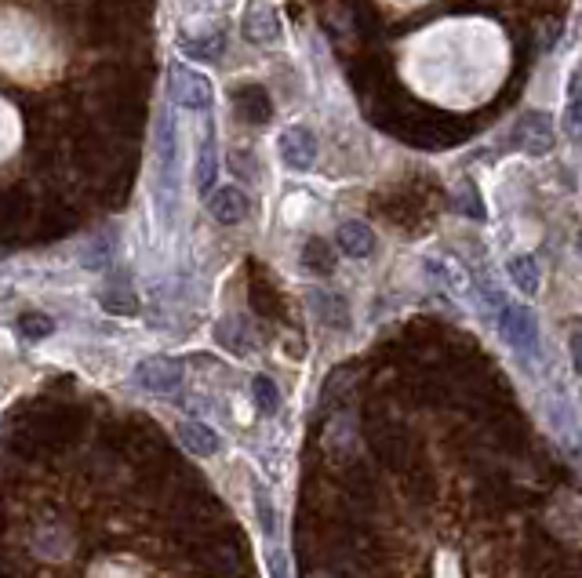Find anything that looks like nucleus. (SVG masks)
<instances>
[{
	"mask_svg": "<svg viewBox=\"0 0 582 578\" xmlns=\"http://www.w3.org/2000/svg\"><path fill=\"white\" fill-rule=\"evenodd\" d=\"M499 328H502V335H506L517 349H524V353H535V349H539V324H535L528 306H510V302H502Z\"/></svg>",
	"mask_w": 582,
	"mask_h": 578,
	"instance_id": "7ed1b4c3",
	"label": "nucleus"
},
{
	"mask_svg": "<svg viewBox=\"0 0 582 578\" xmlns=\"http://www.w3.org/2000/svg\"><path fill=\"white\" fill-rule=\"evenodd\" d=\"M255 506H259V520H262V528H266V535H273V506H270V499H262V491L255 495Z\"/></svg>",
	"mask_w": 582,
	"mask_h": 578,
	"instance_id": "393cba45",
	"label": "nucleus"
},
{
	"mask_svg": "<svg viewBox=\"0 0 582 578\" xmlns=\"http://www.w3.org/2000/svg\"><path fill=\"white\" fill-rule=\"evenodd\" d=\"M302 266L310 273H317V277H328V273H335V248L321 237L306 240V248H302Z\"/></svg>",
	"mask_w": 582,
	"mask_h": 578,
	"instance_id": "ddd939ff",
	"label": "nucleus"
},
{
	"mask_svg": "<svg viewBox=\"0 0 582 578\" xmlns=\"http://www.w3.org/2000/svg\"><path fill=\"white\" fill-rule=\"evenodd\" d=\"M251 306L259 309L262 317H281L284 302L277 299V291L270 288V280H251Z\"/></svg>",
	"mask_w": 582,
	"mask_h": 578,
	"instance_id": "6ab92c4d",
	"label": "nucleus"
},
{
	"mask_svg": "<svg viewBox=\"0 0 582 578\" xmlns=\"http://www.w3.org/2000/svg\"><path fill=\"white\" fill-rule=\"evenodd\" d=\"M244 37L251 44H277L281 40V19H277V11L266 8V4H255L244 15Z\"/></svg>",
	"mask_w": 582,
	"mask_h": 578,
	"instance_id": "9d476101",
	"label": "nucleus"
},
{
	"mask_svg": "<svg viewBox=\"0 0 582 578\" xmlns=\"http://www.w3.org/2000/svg\"><path fill=\"white\" fill-rule=\"evenodd\" d=\"M51 331H55V320H51L48 313H22L19 317V335L22 339H30V342L48 339Z\"/></svg>",
	"mask_w": 582,
	"mask_h": 578,
	"instance_id": "412c9836",
	"label": "nucleus"
},
{
	"mask_svg": "<svg viewBox=\"0 0 582 578\" xmlns=\"http://www.w3.org/2000/svg\"><path fill=\"white\" fill-rule=\"evenodd\" d=\"M226 48V37L222 33H204V37H186L182 40V55H190L197 62H215Z\"/></svg>",
	"mask_w": 582,
	"mask_h": 578,
	"instance_id": "2eb2a0df",
	"label": "nucleus"
},
{
	"mask_svg": "<svg viewBox=\"0 0 582 578\" xmlns=\"http://www.w3.org/2000/svg\"><path fill=\"white\" fill-rule=\"evenodd\" d=\"M233 110L241 113L248 124H270L273 117V102H270V91L262 88V84H244L241 91H233Z\"/></svg>",
	"mask_w": 582,
	"mask_h": 578,
	"instance_id": "6e6552de",
	"label": "nucleus"
},
{
	"mask_svg": "<svg viewBox=\"0 0 582 578\" xmlns=\"http://www.w3.org/2000/svg\"><path fill=\"white\" fill-rule=\"evenodd\" d=\"M513 142L521 146L524 153H532V157H546L553 150V120L550 113L542 110H532L524 113L517 131H513Z\"/></svg>",
	"mask_w": 582,
	"mask_h": 578,
	"instance_id": "39448f33",
	"label": "nucleus"
},
{
	"mask_svg": "<svg viewBox=\"0 0 582 578\" xmlns=\"http://www.w3.org/2000/svg\"><path fill=\"white\" fill-rule=\"evenodd\" d=\"M179 444L190 451V455H197V459H208V455H215V451L222 448L219 433H215L208 422H182Z\"/></svg>",
	"mask_w": 582,
	"mask_h": 578,
	"instance_id": "9b49d317",
	"label": "nucleus"
},
{
	"mask_svg": "<svg viewBox=\"0 0 582 578\" xmlns=\"http://www.w3.org/2000/svg\"><path fill=\"white\" fill-rule=\"evenodd\" d=\"M277 146H281V160L291 171H310L317 164V153H321L310 128H288Z\"/></svg>",
	"mask_w": 582,
	"mask_h": 578,
	"instance_id": "423d86ee",
	"label": "nucleus"
},
{
	"mask_svg": "<svg viewBox=\"0 0 582 578\" xmlns=\"http://www.w3.org/2000/svg\"><path fill=\"white\" fill-rule=\"evenodd\" d=\"M335 244H339L342 255L350 259H368L375 251V233L364 226V222H342L339 233H335Z\"/></svg>",
	"mask_w": 582,
	"mask_h": 578,
	"instance_id": "f8f14e48",
	"label": "nucleus"
},
{
	"mask_svg": "<svg viewBox=\"0 0 582 578\" xmlns=\"http://www.w3.org/2000/svg\"><path fill=\"white\" fill-rule=\"evenodd\" d=\"M208 211H211V219L222 222V226H237V222L248 219V211H251V200L244 197L237 186H226V190H215L208 200Z\"/></svg>",
	"mask_w": 582,
	"mask_h": 578,
	"instance_id": "1a4fd4ad",
	"label": "nucleus"
},
{
	"mask_svg": "<svg viewBox=\"0 0 582 578\" xmlns=\"http://www.w3.org/2000/svg\"><path fill=\"white\" fill-rule=\"evenodd\" d=\"M310 302H313V309H317V317H321L324 324H332V328H346V324H350L346 302H342L339 295H321V291H313Z\"/></svg>",
	"mask_w": 582,
	"mask_h": 578,
	"instance_id": "dca6fc26",
	"label": "nucleus"
},
{
	"mask_svg": "<svg viewBox=\"0 0 582 578\" xmlns=\"http://www.w3.org/2000/svg\"><path fill=\"white\" fill-rule=\"evenodd\" d=\"M233 171H251V157H248V153H233Z\"/></svg>",
	"mask_w": 582,
	"mask_h": 578,
	"instance_id": "a878e982",
	"label": "nucleus"
},
{
	"mask_svg": "<svg viewBox=\"0 0 582 578\" xmlns=\"http://www.w3.org/2000/svg\"><path fill=\"white\" fill-rule=\"evenodd\" d=\"M564 131H568L572 139H579V99L568 102V113H564Z\"/></svg>",
	"mask_w": 582,
	"mask_h": 578,
	"instance_id": "b1692460",
	"label": "nucleus"
},
{
	"mask_svg": "<svg viewBox=\"0 0 582 578\" xmlns=\"http://www.w3.org/2000/svg\"><path fill=\"white\" fill-rule=\"evenodd\" d=\"M364 437H368V448H372V455L386 469H393V473H404V469L412 466V437H408V429H404L401 422L368 419V426H364Z\"/></svg>",
	"mask_w": 582,
	"mask_h": 578,
	"instance_id": "f257e3e1",
	"label": "nucleus"
},
{
	"mask_svg": "<svg viewBox=\"0 0 582 578\" xmlns=\"http://www.w3.org/2000/svg\"><path fill=\"white\" fill-rule=\"evenodd\" d=\"M102 309L106 313H121V317H131V313H139V299H135V291L124 284V288H106L102 291Z\"/></svg>",
	"mask_w": 582,
	"mask_h": 578,
	"instance_id": "aec40b11",
	"label": "nucleus"
},
{
	"mask_svg": "<svg viewBox=\"0 0 582 578\" xmlns=\"http://www.w3.org/2000/svg\"><path fill=\"white\" fill-rule=\"evenodd\" d=\"M135 382L142 389H150L157 397H171V393H179V382H182V364L171 357H150L142 360L139 368H135Z\"/></svg>",
	"mask_w": 582,
	"mask_h": 578,
	"instance_id": "20e7f679",
	"label": "nucleus"
},
{
	"mask_svg": "<svg viewBox=\"0 0 582 578\" xmlns=\"http://www.w3.org/2000/svg\"><path fill=\"white\" fill-rule=\"evenodd\" d=\"M404 477H408L404 491H408L415 502H433V495H437V484H433V469L430 466H408V469H404Z\"/></svg>",
	"mask_w": 582,
	"mask_h": 578,
	"instance_id": "f3484780",
	"label": "nucleus"
},
{
	"mask_svg": "<svg viewBox=\"0 0 582 578\" xmlns=\"http://www.w3.org/2000/svg\"><path fill=\"white\" fill-rule=\"evenodd\" d=\"M455 208H459L462 215L484 219V204H481V197H477V186H473L470 179H462V182H459V190H455Z\"/></svg>",
	"mask_w": 582,
	"mask_h": 578,
	"instance_id": "5701e85b",
	"label": "nucleus"
},
{
	"mask_svg": "<svg viewBox=\"0 0 582 578\" xmlns=\"http://www.w3.org/2000/svg\"><path fill=\"white\" fill-rule=\"evenodd\" d=\"M510 280L517 284V291H524V295H535L539 291V280H542V273H539V262L532 259V255H517V259H510Z\"/></svg>",
	"mask_w": 582,
	"mask_h": 578,
	"instance_id": "4468645a",
	"label": "nucleus"
},
{
	"mask_svg": "<svg viewBox=\"0 0 582 578\" xmlns=\"http://www.w3.org/2000/svg\"><path fill=\"white\" fill-rule=\"evenodd\" d=\"M251 393H255V404H259L266 415H273V411L281 408V389H277V382L273 379H266V375H255Z\"/></svg>",
	"mask_w": 582,
	"mask_h": 578,
	"instance_id": "4be33fe9",
	"label": "nucleus"
},
{
	"mask_svg": "<svg viewBox=\"0 0 582 578\" xmlns=\"http://www.w3.org/2000/svg\"><path fill=\"white\" fill-rule=\"evenodd\" d=\"M215 179H219V164H215V139L208 135V139L201 142V157H197V190L208 197Z\"/></svg>",
	"mask_w": 582,
	"mask_h": 578,
	"instance_id": "a211bd4d",
	"label": "nucleus"
},
{
	"mask_svg": "<svg viewBox=\"0 0 582 578\" xmlns=\"http://www.w3.org/2000/svg\"><path fill=\"white\" fill-rule=\"evenodd\" d=\"M168 91H171V102L182 106V110H190V113H208L211 102H215L211 80L204 77V73L190 70V66H171Z\"/></svg>",
	"mask_w": 582,
	"mask_h": 578,
	"instance_id": "f03ea898",
	"label": "nucleus"
},
{
	"mask_svg": "<svg viewBox=\"0 0 582 578\" xmlns=\"http://www.w3.org/2000/svg\"><path fill=\"white\" fill-rule=\"evenodd\" d=\"M175 153H179V142H175V128H171V113H161V120H157V164H161L164 208L175 193Z\"/></svg>",
	"mask_w": 582,
	"mask_h": 578,
	"instance_id": "0eeeda50",
	"label": "nucleus"
}]
</instances>
